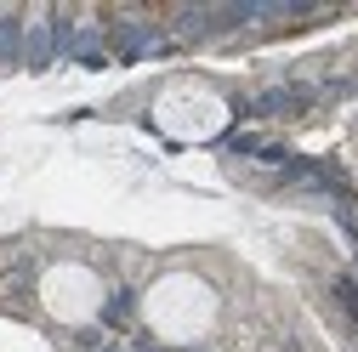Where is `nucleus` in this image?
<instances>
[{
	"label": "nucleus",
	"instance_id": "nucleus-1",
	"mask_svg": "<svg viewBox=\"0 0 358 352\" xmlns=\"http://www.w3.org/2000/svg\"><path fill=\"white\" fill-rule=\"evenodd\" d=\"M216 313H222V295L210 279L199 273H159L148 290H143V324L154 341L165 346H194L216 330Z\"/></svg>",
	"mask_w": 358,
	"mask_h": 352
},
{
	"label": "nucleus",
	"instance_id": "nucleus-2",
	"mask_svg": "<svg viewBox=\"0 0 358 352\" xmlns=\"http://www.w3.org/2000/svg\"><path fill=\"white\" fill-rule=\"evenodd\" d=\"M40 307H46V318L57 324H97L103 307H108V284L97 267H85V261H52L46 273H40Z\"/></svg>",
	"mask_w": 358,
	"mask_h": 352
},
{
	"label": "nucleus",
	"instance_id": "nucleus-3",
	"mask_svg": "<svg viewBox=\"0 0 358 352\" xmlns=\"http://www.w3.org/2000/svg\"><path fill=\"white\" fill-rule=\"evenodd\" d=\"M154 125L165 137H176V142H205L216 131H228V103H222V91H210V85L182 80V85H165L154 97Z\"/></svg>",
	"mask_w": 358,
	"mask_h": 352
}]
</instances>
